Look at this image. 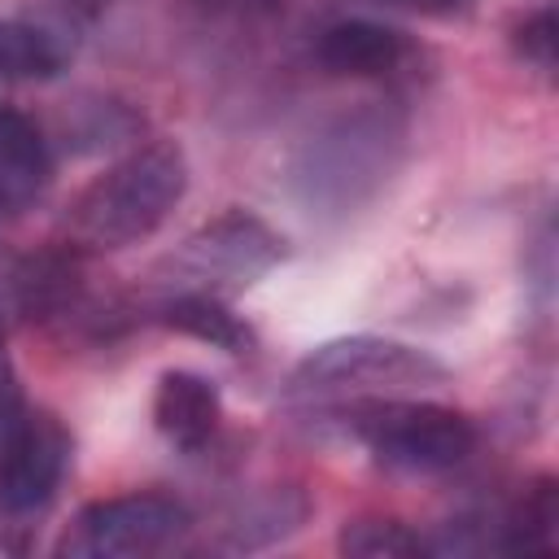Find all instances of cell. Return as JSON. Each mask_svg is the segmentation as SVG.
Instances as JSON below:
<instances>
[{
  "mask_svg": "<svg viewBox=\"0 0 559 559\" xmlns=\"http://www.w3.org/2000/svg\"><path fill=\"white\" fill-rule=\"evenodd\" d=\"M188 192V157L175 140H153L100 170L66 210L61 245L74 253H118L148 240Z\"/></svg>",
  "mask_w": 559,
  "mask_h": 559,
  "instance_id": "1",
  "label": "cell"
},
{
  "mask_svg": "<svg viewBox=\"0 0 559 559\" xmlns=\"http://www.w3.org/2000/svg\"><path fill=\"white\" fill-rule=\"evenodd\" d=\"M450 384V367L428 349L389 336H336L314 345L288 376V393L314 406H349L376 397H424Z\"/></svg>",
  "mask_w": 559,
  "mask_h": 559,
  "instance_id": "2",
  "label": "cell"
},
{
  "mask_svg": "<svg viewBox=\"0 0 559 559\" xmlns=\"http://www.w3.org/2000/svg\"><path fill=\"white\" fill-rule=\"evenodd\" d=\"M402 118L393 109H354L323 122L293 162L297 197L310 210H354L362 205L397 166Z\"/></svg>",
  "mask_w": 559,
  "mask_h": 559,
  "instance_id": "3",
  "label": "cell"
},
{
  "mask_svg": "<svg viewBox=\"0 0 559 559\" xmlns=\"http://www.w3.org/2000/svg\"><path fill=\"white\" fill-rule=\"evenodd\" d=\"M336 411H345L349 432L393 472L437 476L476 450V424L428 397H376Z\"/></svg>",
  "mask_w": 559,
  "mask_h": 559,
  "instance_id": "4",
  "label": "cell"
},
{
  "mask_svg": "<svg viewBox=\"0 0 559 559\" xmlns=\"http://www.w3.org/2000/svg\"><path fill=\"white\" fill-rule=\"evenodd\" d=\"M284 262V240L271 223L249 210H227L197 227L162 266L157 280L166 293H214L231 297L258 284L271 266Z\"/></svg>",
  "mask_w": 559,
  "mask_h": 559,
  "instance_id": "5",
  "label": "cell"
},
{
  "mask_svg": "<svg viewBox=\"0 0 559 559\" xmlns=\"http://www.w3.org/2000/svg\"><path fill=\"white\" fill-rule=\"evenodd\" d=\"M192 515L170 493H118L87 502L57 542V555L70 559H140L175 546L188 533Z\"/></svg>",
  "mask_w": 559,
  "mask_h": 559,
  "instance_id": "6",
  "label": "cell"
},
{
  "mask_svg": "<svg viewBox=\"0 0 559 559\" xmlns=\"http://www.w3.org/2000/svg\"><path fill=\"white\" fill-rule=\"evenodd\" d=\"M70 467V432L48 411L17 406L0 428V515H39Z\"/></svg>",
  "mask_w": 559,
  "mask_h": 559,
  "instance_id": "7",
  "label": "cell"
},
{
  "mask_svg": "<svg viewBox=\"0 0 559 559\" xmlns=\"http://www.w3.org/2000/svg\"><path fill=\"white\" fill-rule=\"evenodd\" d=\"M314 57L323 70H332L341 79H384L411 61V39L384 22L345 17L319 35Z\"/></svg>",
  "mask_w": 559,
  "mask_h": 559,
  "instance_id": "8",
  "label": "cell"
},
{
  "mask_svg": "<svg viewBox=\"0 0 559 559\" xmlns=\"http://www.w3.org/2000/svg\"><path fill=\"white\" fill-rule=\"evenodd\" d=\"M52 183V148L35 118L0 105V214H22L44 201Z\"/></svg>",
  "mask_w": 559,
  "mask_h": 559,
  "instance_id": "9",
  "label": "cell"
},
{
  "mask_svg": "<svg viewBox=\"0 0 559 559\" xmlns=\"http://www.w3.org/2000/svg\"><path fill=\"white\" fill-rule=\"evenodd\" d=\"M223 419V402L214 380L201 371H162L153 389V424L175 450H201Z\"/></svg>",
  "mask_w": 559,
  "mask_h": 559,
  "instance_id": "10",
  "label": "cell"
},
{
  "mask_svg": "<svg viewBox=\"0 0 559 559\" xmlns=\"http://www.w3.org/2000/svg\"><path fill=\"white\" fill-rule=\"evenodd\" d=\"M157 323L227 354L253 349V328L227 306V297L214 293H166V301L157 306Z\"/></svg>",
  "mask_w": 559,
  "mask_h": 559,
  "instance_id": "11",
  "label": "cell"
},
{
  "mask_svg": "<svg viewBox=\"0 0 559 559\" xmlns=\"http://www.w3.org/2000/svg\"><path fill=\"white\" fill-rule=\"evenodd\" d=\"M502 550H524V555H550L559 546V489L550 476H537L515 511L502 524Z\"/></svg>",
  "mask_w": 559,
  "mask_h": 559,
  "instance_id": "12",
  "label": "cell"
},
{
  "mask_svg": "<svg viewBox=\"0 0 559 559\" xmlns=\"http://www.w3.org/2000/svg\"><path fill=\"white\" fill-rule=\"evenodd\" d=\"M66 66L61 44L31 22H0V83L52 79Z\"/></svg>",
  "mask_w": 559,
  "mask_h": 559,
  "instance_id": "13",
  "label": "cell"
},
{
  "mask_svg": "<svg viewBox=\"0 0 559 559\" xmlns=\"http://www.w3.org/2000/svg\"><path fill=\"white\" fill-rule=\"evenodd\" d=\"M336 546L341 555H354V559H411L428 550V542L397 520H349Z\"/></svg>",
  "mask_w": 559,
  "mask_h": 559,
  "instance_id": "14",
  "label": "cell"
},
{
  "mask_svg": "<svg viewBox=\"0 0 559 559\" xmlns=\"http://www.w3.org/2000/svg\"><path fill=\"white\" fill-rule=\"evenodd\" d=\"M301 515H306L301 498H293V493H266L262 502H253V507L240 511V520H236L231 533H227V546H231V550L266 546V542L284 537V533H293Z\"/></svg>",
  "mask_w": 559,
  "mask_h": 559,
  "instance_id": "15",
  "label": "cell"
},
{
  "mask_svg": "<svg viewBox=\"0 0 559 559\" xmlns=\"http://www.w3.org/2000/svg\"><path fill=\"white\" fill-rule=\"evenodd\" d=\"M555 39H559V26H555V9H537L533 17H524V26L515 31V52L542 70V74H555Z\"/></svg>",
  "mask_w": 559,
  "mask_h": 559,
  "instance_id": "16",
  "label": "cell"
},
{
  "mask_svg": "<svg viewBox=\"0 0 559 559\" xmlns=\"http://www.w3.org/2000/svg\"><path fill=\"white\" fill-rule=\"evenodd\" d=\"M192 4L223 22H266L280 13L284 0H192Z\"/></svg>",
  "mask_w": 559,
  "mask_h": 559,
  "instance_id": "17",
  "label": "cell"
},
{
  "mask_svg": "<svg viewBox=\"0 0 559 559\" xmlns=\"http://www.w3.org/2000/svg\"><path fill=\"white\" fill-rule=\"evenodd\" d=\"M17 406L22 402H17V376H13V362H9V323H4V306H0V428Z\"/></svg>",
  "mask_w": 559,
  "mask_h": 559,
  "instance_id": "18",
  "label": "cell"
},
{
  "mask_svg": "<svg viewBox=\"0 0 559 559\" xmlns=\"http://www.w3.org/2000/svg\"><path fill=\"white\" fill-rule=\"evenodd\" d=\"M397 4L419 9V13H428V17H459V13L472 9V0H397Z\"/></svg>",
  "mask_w": 559,
  "mask_h": 559,
  "instance_id": "19",
  "label": "cell"
}]
</instances>
